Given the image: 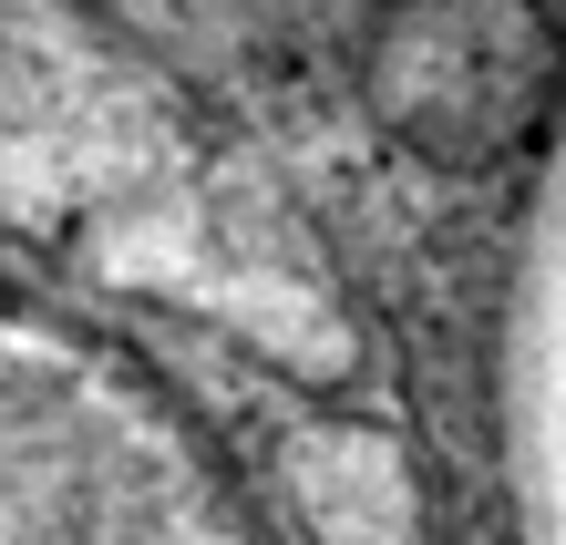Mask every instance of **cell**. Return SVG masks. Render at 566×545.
Instances as JSON below:
<instances>
[{"mask_svg":"<svg viewBox=\"0 0 566 545\" xmlns=\"http://www.w3.org/2000/svg\"><path fill=\"white\" fill-rule=\"evenodd\" d=\"M515 463H525V525H536V545H566V134H556V165H546L536 258H525Z\"/></svg>","mask_w":566,"mask_h":545,"instance_id":"cell-1","label":"cell"}]
</instances>
